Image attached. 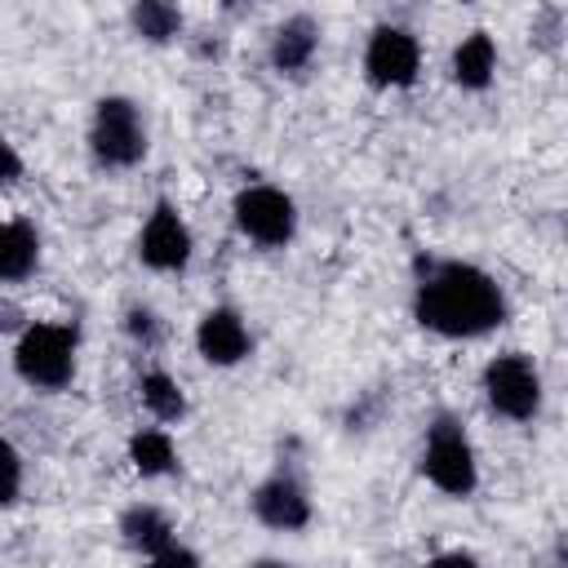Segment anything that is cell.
I'll return each mask as SVG.
<instances>
[{
  "instance_id": "obj_20",
  "label": "cell",
  "mask_w": 568,
  "mask_h": 568,
  "mask_svg": "<svg viewBox=\"0 0 568 568\" xmlns=\"http://www.w3.org/2000/svg\"><path fill=\"white\" fill-rule=\"evenodd\" d=\"M129 333H133V337H142V342H155V315L133 306V311H129Z\"/></svg>"
},
{
  "instance_id": "obj_3",
  "label": "cell",
  "mask_w": 568,
  "mask_h": 568,
  "mask_svg": "<svg viewBox=\"0 0 568 568\" xmlns=\"http://www.w3.org/2000/svg\"><path fill=\"white\" fill-rule=\"evenodd\" d=\"M93 155L102 164H115V169H129L146 155V129L138 120V106L129 98H102L98 111H93Z\"/></svg>"
},
{
  "instance_id": "obj_7",
  "label": "cell",
  "mask_w": 568,
  "mask_h": 568,
  "mask_svg": "<svg viewBox=\"0 0 568 568\" xmlns=\"http://www.w3.org/2000/svg\"><path fill=\"white\" fill-rule=\"evenodd\" d=\"M417 67H422V49L408 31L399 27H382L373 31L368 40V53H364V71L373 84H386V89H404L417 80Z\"/></svg>"
},
{
  "instance_id": "obj_23",
  "label": "cell",
  "mask_w": 568,
  "mask_h": 568,
  "mask_svg": "<svg viewBox=\"0 0 568 568\" xmlns=\"http://www.w3.org/2000/svg\"><path fill=\"white\" fill-rule=\"evenodd\" d=\"M248 568H288V564H280V559H253Z\"/></svg>"
},
{
  "instance_id": "obj_15",
  "label": "cell",
  "mask_w": 568,
  "mask_h": 568,
  "mask_svg": "<svg viewBox=\"0 0 568 568\" xmlns=\"http://www.w3.org/2000/svg\"><path fill=\"white\" fill-rule=\"evenodd\" d=\"M133 27H138V36H146V40L164 44V40H173V36L182 31V13H178L173 4H160V0H142V4L133 9Z\"/></svg>"
},
{
  "instance_id": "obj_11",
  "label": "cell",
  "mask_w": 568,
  "mask_h": 568,
  "mask_svg": "<svg viewBox=\"0 0 568 568\" xmlns=\"http://www.w3.org/2000/svg\"><path fill=\"white\" fill-rule=\"evenodd\" d=\"M36 262H40V235H36L31 222L13 217L4 226V235H0V275L9 284H18V280H27L36 271Z\"/></svg>"
},
{
  "instance_id": "obj_9",
  "label": "cell",
  "mask_w": 568,
  "mask_h": 568,
  "mask_svg": "<svg viewBox=\"0 0 568 568\" xmlns=\"http://www.w3.org/2000/svg\"><path fill=\"white\" fill-rule=\"evenodd\" d=\"M253 515H257L266 528H284V532H293V528H306V519H311V501H306V493H302L297 479L275 475V479H266V484L253 493Z\"/></svg>"
},
{
  "instance_id": "obj_16",
  "label": "cell",
  "mask_w": 568,
  "mask_h": 568,
  "mask_svg": "<svg viewBox=\"0 0 568 568\" xmlns=\"http://www.w3.org/2000/svg\"><path fill=\"white\" fill-rule=\"evenodd\" d=\"M142 404L155 417H164V422H173V417L186 413V399H182V390H178V382L169 373H146L142 377Z\"/></svg>"
},
{
  "instance_id": "obj_19",
  "label": "cell",
  "mask_w": 568,
  "mask_h": 568,
  "mask_svg": "<svg viewBox=\"0 0 568 568\" xmlns=\"http://www.w3.org/2000/svg\"><path fill=\"white\" fill-rule=\"evenodd\" d=\"M4 470H9V488H4V501L13 506V501H18V493H22V457H18L13 448H4Z\"/></svg>"
},
{
  "instance_id": "obj_5",
  "label": "cell",
  "mask_w": 568,
  "mask_h": 568,
  "mask_svg": "<svg viewBox=\"0 0 568 568\" xmlns=\"http://www.w3.org/2000/svg\"><path fill=\"white\" fill-rule=\"evenodd\" d=\"M484 390H488V404L510 422H528L541 404V382L528 355H497L484 368Z\"/></svg>"
},
{
  "instance_id": "obj_1",
  "label": "cell",
  "mask_w": 568,
  "mask_h": 568,
  "mask_svg": "<svg viewBox=\"0 0 568 568\" xmlns=\"http://www.w3.org/2000/svg\"><path fill=\"white\" fill-rule=\"evenodd\" d=\"M417 320L444 337H479L506 320V297L479 266L444 262L417 288Z\"/></svg>"
},
{
  "instance_id": "obj_17",
  "label": "cell",
  "mask_w": 568,
  "mask_h": 568,
  "mask_svg": "<svg viewBox=\"0 0 568 568\" xmlns=\"http://www.w3.org/2000/svg\"><path fill=\"white\" fill-rule=\"evenodd\" d=\"M129 457H133V466H138L142 475H164V470H173V444H169V435H160V430L133 435Z\"/></svg>"
},
{
  "instance_id": "obj_6",
  "label": "cell",
  "mask_w": 568,
  "mask_h": 568,
  "mask_svg": "<svg viewBox=\"0 0 568 568\" xmlns=\"http://www.w3.org/2000/svg\"><path fill=\"white\" fill-rule=\"evenodd\" d=\"M235 222L248 240L275 248V244H288L293 240V226H297V209L284 191L275 186H248L235 195Z\"/></svg>"
},
{
  "instance_id": "obj_21",
  "label": "cell",
  "mask_w": 568,
  "mask_h": 568,
  "mask_svg": "<svg viewBox=\"0 0 568 568\" xmlns=\"http://www.w3.org/2000/svg\"><path fill=\"white\" fill-rule=\"evenodd\" d=\"M426 568H479L475 555H462V550H448V555H435Z\"/></svg>"
},
{
  "instance_id": "obj_8",
  "label": "cell",
  "mask_w": 568,
  "mask_h": 568,
  "mask_svg": "<svg viewBox=\"0 0 568 568\" xmlns=\"http://www.w3.org/2000/svg\"><path fill=\"white\" fill-rule=\"evenodd\" d=\"M138 253L155 271H182L186 266V257H191V231L182 226V217L173 213V204H155L151 222L142 226Z\"/></svg>"
},
{
  "instance_id": "obj_2",
  "label": "cell",
  "mask_w": 568,
  "mask_h": 568,
  "mask_svg": "<svg viewBox=\"0 0 568 568\" xmlns=\"http://www.w3.org/2000/svg\"><path fill=\"white\" fill-rule=\"evenodd\" d=\"M18 373L31 386L58 390L75 373V328L71 324H31L18 342Z\"/></svg>"
},
{
  "instance_id": "obj_10",
  "label": "cell",
  "mask_w": 568,
  "mask_h": 568,
  "mask_svg": "<svg viewBox=\"0 0 568 568\" xmlns=\"http://www.w3.org/2000/svg\"><path fill=\"white\" fill-rule=\"evenodd\" d=\"M195 346H200V355H204L209 364H240V359L248 355V328H244V320H240L235 311L217 306V311H209V315L200 320Z\"/></svg>"
},
{
  "instance_id": "obj_13",
  "label": "cell",
  "mask_w": 568,
  "mask_h": 568,
  "mask_svg": "<svg viewBox=\"0 0 568 568\" xmlns=\"http://www.w3.org/2000/svg\"><path fill=\"white\" fill-rule=\"evenodd\" d=\"M493 67H497V44L488 31H470L453 53V80L462 89H484L493 80Z\"/></svg>"
},
{
  "instance_id": "obj_4",
  "label": "cell",
  "mask_w": 568,
  "mask_h": 568,
  "mask_svg": "<svg viewBox=\"0 0 568 568\" xmlns=\"http://www.w3.org/2000/svg\"><path fill=\"white\" fill-rule=\"evenodd\" d=\"M422 470L435 488H444L448 497H466L475 488V453L462 435V426L453 417H439L430 426V439H426V457H422Z\"/></svg>"
},
{
  "instance_id": "obj_14",
  "label": "cell",
  "mask_w": 568,
  "mask_h": 568,
  "mask_svg": "<svg viewBox=\"0 0 568 568\" xmlns=\"http://www.w3.org/2000/svg\"><path fill=\"white\" fill-rule=\"evenodd\" d=\"M120 532H124V541H129L133 550H146V555H160V550L173 546V528H169V519H164L155 506H133V510H124Z\"/></svg>"
},
{
  "instance_id": "obj_12",
  "label": "cell",
  "mask_w": 568,
  "mask_h": 568,
  "mask_svg": "<svg viewBox=\"0 0 568 568\" xmlns=\"http://www.w3.org/2000/svg\"><path fill=\"white\" fill-rule=\"evenodd\" d=\"M315 44H320L315 22H311L306 13H297V18H288V22L275 31V40H271V62H275L280 71H302V67L315 58Z\"/></svg>"
},
{
  "instance_id": "obj_22",
  "label": "cell",
  "mask_w": 568,
  "mask_h": 568,
  "mask_svg": "<svg viewBox=\"0 0 568 568\" xmlns=\"http://www.w3.org/2000/svg\"><path fill=\"white\" fill-rule=\"evenodd\" d=\"M0 151H4V182H18V178H22V164H18V151H13V142H4Z\"/></svg>"
},
{
  "instance_id": "obj_18",
  "label": "cell",
  "mask_w": 568,
  "mask_h": 568,
  "mask_svg": "<svg viewBox=\"0 0 568 568\" xmlns=\"http://www.w3.org/2000/svg\"><path fill=\"white\" fill-rule=\"evenodd\" d=\"M151 568H200V559L186 546H169V550L151 555Z\"/></svg>"
}]
</instances>
